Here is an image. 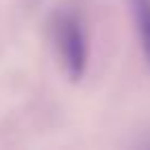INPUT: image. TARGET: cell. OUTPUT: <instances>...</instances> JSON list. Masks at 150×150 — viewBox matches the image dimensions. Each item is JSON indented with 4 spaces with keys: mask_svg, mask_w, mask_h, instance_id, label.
Returning a JSON list of instances; mask_svg holds the SVG:
<instances>
[{
    "mask_svg": "<svg viewBox=\"0 0 150 150\" xmlns=\"http://www.w3.org/2000/svg\"><path fill=\"white\" fill-rule=\"evenodd\" d=\"M130 7H132V18H135L141 53H144L146 64L150 66V0H130Z\"/></svg>",
    "mask_w": 150,
    "mask_h": 150,
    "instance_id": "obj_2",
    "label": "cell"
},
{
    "mask_svg": "<svg viewBox=\"0 0 150 150\" xmlns=\"http://www.w3.org/2000/svg\"><path fill=\"white\" fill-rule=\"evenodd\" d=\"M53 42L57 49V57L69 80L77 82L88 64V42L84 35V24L75 11H57L53 18Z\"/></svg>",
    "mask_w": 150,
    "mask_h": 150,
    "instance_id": "obj_1",
    "label": "cell"
}]
</instances>
